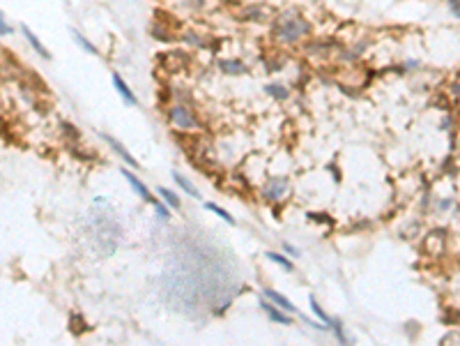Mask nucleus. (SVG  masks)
<instances>
[{
	"label": "nucleus",
	"instance_id": "4be33fe9",
	"mask_svg": "<svg viewBox=\"0 0 460 346\" xmlns=\"http://www.w3.org/2000/svg\"><path fill=\"white\" fill-rule=\"evenodd\" d=\"M154 208H156V215H159L161 219H170V215H168V210H166V208H164L161 203H159V201L154 203Z\"/></svg>",
	"mask_w": 460,
	"mask_h": 346
},
{
	"label": "nucleus",
	"instance_id": "7ed1b4c3",
	"mask_svg": "<svg viewBox=\"0 0 460 346\" xmlns=\"http://www.w3.org/2000/svg\"><path fill=\"white\" fill-rule=\"evenodd\" d=\"M288 192V178H269L265 185V199L269 201H281Z\"/></svg>",
	"mask_w": 460,
	"mask_h": 346
},
{
	"label": "nucleus",
	"instance_id": "5701e85b",
	"mask_svg": "<svg viewBox=\"0 0 460 346\" xmlns=\"http://www.w3.org/2000/svg\"><path fill=\"white\" fill-rule=\"evenodd\" d=\"M334 332H336V337L341 339V344H345L347 339H345V335H343V328H341V323H339V321H334Z\"/></svg>",
	"mask_w": 460,
	"mask_h": 346
},
{
	"label": "nucleus",
	"instance_id": "2eb2a0df",
	"mask_svg": "<svg viewBox=\"0 0 460 346\" xmlns=\"http://www.w3.org/2000/svg\"><path fill=\"white\" fill-rule=\"evenodd\" d=\"M159 194L164 196V199H166V203L170 205V208H175V210L180 208V196L173 194L170 189H166V187H159Z\"/></svg>",
	"mask_w": 460,
	"mask_h": 346
},
{
	"label": "nucleus",
	"instance_id": "6ab92c4d",
	"mask_svg": "<svg viewBox=\"0 0 460 346\" xmlns=\"http://www.w3.org/2000/svg\"><path fill=\"white\" fill-rule=\"evenodd\" d=\"M267 258L269 261H274V263H278V266H283L286 270H292V261H288L286 256H278V254H274V252H267Z\"/></svg>",
	"mask_w": 460,
	"mask_h": 346
},
{
	"label": "nucleus",
	"instance_id": "a878e982",
	"mask_svg": "<svg viewBox=\"0 0 460 346\" xmlns=\"http://www.w3.org/2000/svg\"><path fill=\"white\" fill-rule=\"evenodd\" d=\"M283 247H286V252H288V254H292V256H299V252H297V249L292 247V245H288V242H286Z\"/></svg>",
	"mask_w": 460,
	"mask_h": 346
},
{
	"label": "nucleus",
	"instance_id": "f3484780",
	"mask_svg": "<svg viewBox=\"0 0 460 346\" xmlns=\"http://www.w3.org/2000/svg\"><path fill=\"white\" fill-rule=\"evenodd\" d=\"M69 323H71V332H74V335H81V332L85 330V321L81 319L78 314H71V316H69Z\"/></svg>",
	"mask_w": 460,
	"mask_h": 346
},
{
	"label": "nucleus",
	"instance_id": "1a4fd4ad",
	"mask_svg": "<svg viewBox=\"0 0 460 346\" xmlns=\"http://www.w3.org/2000/svg\"><path fill=\"white\" fill-rule=\"evenodd\" d=\"M219 67L226 72V74H244L246 72V65L242 60H221Z\"/></svg>",
	"mask_w": 460,
	"mask_h": 346
},
{
	"label": "nucleus",
	"instance_id": "b1692460",
	"mask_svg": "<svg viewBox=\"0 0 460 346\" xmlns=\"http://www.w3.org/2000/svg\"><path fill=\"white\" fill-rule=\"evenodd\" d=\"M0 28H2V30H0V33H2V35H9V33H12V28L7 26V21H5V17L0 18Z\"/></svg>",
	"mask_w": 460,
	"mask_h": 346
},
{
	"label": "nucleus",
	"instance_id": "9b49d317",
	"mask_svg": "<svg viewBox=\"0 0 460 346\" xmlns=\"http://www.w3.org/2000/svg\"><path fill=\"white\" fill-rule=\"evenodd\" d=\"M265 92L272 95L274 99H286L288 97V88L286 86H281V83H267V86H265Z\"/></svg>",
	"mask_w": 460,
	"mask_h": 346
},
{
	"label": "nucleus",
	"instance_id": "412c9836",
	"mask_svg": "<svg viewBox=\"0 0 460 346\" xmlns=\"http://www.w3.org/2000/svg\"><path fill=\"white\" fill-rule=\"evenodd\" d=\"M184 39H187L189 44L198 46V49H203V46H205V44H203V39H200V37L196 35V33H184Z\"/></svg>",
	"mask_w": 460,
	"mask_h": 346
},
{
	"label": "nucleus",
	"instance_id": "6e6552de",
	"mask_svg": "<svg viewBox=\"0 0 460 346\" xmlns=\"http://www.w3.org/2000/svg\"><path fill=\"white\" fill-rule=\"evenodd\" d=\"M265 295H267L269 300H274V302H276L278 307H283L286 311H292V314H297V307H295V305H292V302L288 300V298H283L281 293H276L274 289H265Z\"/></svg>",
	"mask_w": 460,
	"mask_h": 346
},
{
	"label": "nucleus",
	"instance_id": "4468645a",
	"mask_svg": "<svg viewBox=\"0 0 460 346\" xmlns=\"http://www.w3.org/2000/svg\"><path fill=\"white\" fill-rule=\"evenodd\" d=\"M173 178H175V182H177V185L182 187L184 192H189L191 196H198V189H196V187H193L191 182H189V180H187V178L182 176V173H173Z\"/></svg>",
	"mask_w": 460,
	"mask_h": 346
},
{
	"label": "nucleus",
	"instance_id": "f8f14e48",
	"mask_svg": "<svg viewBox=\"0 0 460 346\" xmlns=\"http://www.w3.org/2000/svg\"><path fill=\"white\" fill-rule=\"evenodd\" d=\"M308 302H311V310H313V314H315L318 319H322V323H324V326H334V319H329V316L324 314V310H322L320 305H318V300H315L313 295H311V298H308Z\"/></svg>",
	"mask_w": 460,
	"mask_h": 346
},
{
	"label": "nucleus",
	"instance_id": "0eeeda50",
	"mask_svg": "<svg viewBox=\"0 0 460 346\" xmlns=\"http://www.w3.org/2000/svg\"><path fill=\"white\" fill-rule=\"evenodd\" d=\"M21 30H23V35H26V39H28V42H30V46L35 49L37 54L42 55V58H46V60H51V54H49V51L44 49V44H42V42H39V39H37V37H35V33H33V30H30V28H28V26H23V28H21Z\"/></svg>",
	"mask_w": 460,
	"mask_h": 346
},
{
	"label": "nucleus",
	"instance_id": "dca6fc26",
	"mask_svg": "<svg viewBox=\"0 0 460 346\" xmlns=\"http://www.w3.org/2000/svg\"><path fill=\"white\" fill-rule=\"evenodd\" d=\"M164 30H168V28H166L164 23H156V26L152 28V37H154V39H159V42H170V39H173V35H168V33H164Z\"/></svg>",
	"mask_w": 460,
	"mask_h": 346
},
{
	"label": "nucleus",
	"instance_id": "a211bd4d",
	"mask_svg": "<svg viewBox=\"0 0 460 346\" xmlns=\"http://www.w3.org/2000/svg\"><path fill=\"white\" fill-rule=\"evenodd\" d=\"M205 208H207V210H212V213H217L219 217L223 219V222H228V224H235V219H233V217H230V215H228L226 210H223V208H219L217 203H205Z\"/></svg>",
	"mask_w": 460,
	"mask_h": 346
},
{
	"label": "nucleus",
	"instance_id": "ddd939ff",
	"mask_svg": "<svg viewBox=\"0 0 460 346\" xmlns=\"http://www.w3.org/2000/svg\"><path fill=\"white\" fill-rule=\"evenodd\" d=\"M71 35H74V39H76V42H78V46H83V49H85L87 54L99 55V49H95V44H92V42H87V39H85V37H83V35H81L78 30H71Z\"/></svg>",
	"mask_w": 460,
	"mask_h": 346
},
{
	"label": "nucleus",
	"instance_id": "393cba45",
	"mask_svg": "<svg viewBox=\"0 0 460 346\" xmlns=\"http://www.w3.org/2000/svg\"><path fill=\"white\" fill-rule=\"evenodd\" d=\"M449 5L453 7V14H456V17H460V0H449Z\"/></svg>",
	"mask_w": 460,
	"mask_h": 346
},
{
	"label": "nucleus",
	"instance_id": "9d476101",
	"mask_svg": "<svg viewBox=\"0 0 460 346\" xmlns=\"http://www.w3.org/2000/svg\"><path fill=\"white\" fill-rule=\"evenodd\" d=\"M260 307L265 311H267V316L272 321H276V323H286V326H290V319H288L286 314H281V311L274 307V305H269V302H260Z\"/></svg>",
	"mask_w": 460,
	"mask_h": 346
},
{
	"label": "nucleus",
	"instance_id": "aec40b11",
	"mask_svg": "<svg viewBox=\"0 0 460 346\" xmlns=\"http://www.w3.org/2000/svg\"><path fill=\"white\" fill-rule=\"evenodd\" d=\"M60 127H62V132L67 134V136H69L71 141H78V129H76V127H74L71 123H62Z\"/></svg>",
	"mask_w": 460,
	"mask_h": 346
},
{
	"label": "nucleus",
	"instance_id": "423d86ee",
	"mask_svg": "<svg viewBox=\"0 0 460 346\" xmlns=\"http://www.w3.org/2000/svg\"><path fill=\"white\" fill-rule=\"evenodd\" d=\"M113 86H115V90L122 95V99L127 102V104H136V97H134V92L129 90V86L124 83V79H122L120 74H113Z\"/></svg>",
	"mask_w": 460,
	"mask_h": 346
},
{
	"label": "nucleus",
	"instance_id": "f03ea898",
	"mask_svg": "<svg viewBox=\"0 0 460 346\" xmlns=\"http://www.w3.org/2000/svg\"><path fill=\"white\" fill-rule=\"evenodd\" d=\"M170 123L177 125V127H182V129H193V127H198V120H196L191 111H189L187 107H182V104H175V107L170 109Z\"/></svg>",
	"mask_w": 460,
	"mask_h": 346
},
{
	"label": "nucleus",
	"instance_id": "20e7f679",
	"mask_svg": "<svg viewBox=\"0 0 460 346\" xmlns=\"http://www.w3.org/2000/svg\"><path fill=\"white\" fill-rule=\"evenodd\" d=\"M102 139H104V141L108 143V146H111V148H113V150L118 152V155H120V160L124 162V164H129V166H138V162H136L134 157H131L129 152H127V148H124V146H122L120 141H115L113 136H108V134H102Z\"/></svg>",
	"mask_w": 460,
	"mask_h": 346
},
{
	"label": "nucleus",
	"instance_id": "39448f33",
	"mask_svg": "<svg viewBox=\"0 0 460 346\" xmlns=\"http://www.w3.org/2000/svg\"><path fill=\"white\" fill-rule=\"evenodd\" d=\"M122 176H124V178H127V180H129V185L134 187L136 192H138V194H140V199H143V201H150V203H156V199H154V196H152V194H150V189H148V187H145V185H143V182H140V180H138V178H136V176H134L131 171H122Z\"/></svg>",
	"mask_w": 460,
	"mask_h": 346
},
{
	"label": "nucleus",
	"instance_id": "f257e3e1",
	"mask_svg": "<svg viewBox=\"0 0 460 346\" xmlns=\"http://www.w3.org/2000/svg\"><path fill=\"white\" fill-rule=\"evenodd\" d=\"M272 33H274V37H276L278 42L295 44V42H299L302 37H306L311 33V26L297 12H283V14L276 17L274 26H272Z\"/></svg>",
	"mask_w": 460,
	"mask_h": 346
}]
</instances>
